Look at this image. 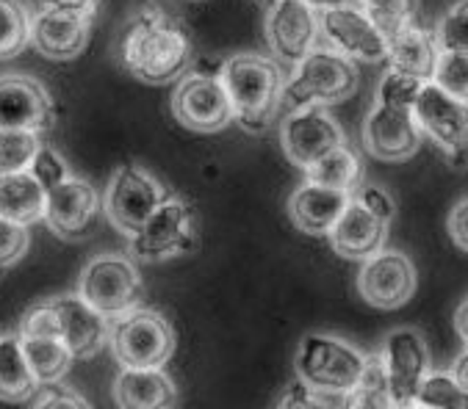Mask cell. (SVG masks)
<instances>
[{
	"instance_id": "cell-1",
	"label": "cell",
	"mask_w": 468,
	"mask_h": 409,
	"mask_svg": "<svg viewBox=\"0 0 468 409\" xmlns=\"http://www.w3.org/2000/svg\"><path fill=\"white\" fill-rule=\"evenodd\" d=\"M117 58L136 80L161 86L186 75L192 64V39L158 0H144L120 31Z\"/></svg>"
},
{
	"instance_id": "cell-2",
	"label": "cell",
	"mask_w": 468,
	"mask_h": 409,
	"mask_svg": "<svg viewBox=\"0 0 468 409\" xmlns=\"http://www.w3.org/2000/svg\"><path fill=\"white\" fill-rule=\"evenodd\" d=\"M219 78L233 106V120L247 133H263L280 111L286 80L280 67L258 53H233L222 61Z\"/></svg>"
},
{
	"instance_id": "cell-3",
	"label": "cell",
	"mask_w": 468,
	"mask_h": 409,
	"mask_svg": "<svg viewBox=\"0 0 468 409\" xmlns=\"http://www.w3.org/2000/svg\"><path fill=\"white\" fill-rule=\"evenodd\" d=\"M368 357L349 341L311 332L300 341L294 371L297 379L316 393H341L346 395L366 373Z\"/></svg>"
},
{
	"instance_id": "cell-4",
	"label": "cell",
	"mask_w": 468,
	"mask_h": 409,
	"mask_svg": "<svg viewBox=\"0 0 468 409\" xmlns=\"http://www.w3.org/2000/svg\"><path fill=\"white\" fill-rule=\"evenodd\" d=\"M357 91V67L330 45H319L300 67H294L292 78L286 80L283 102L292 111L311 109V106H335L349 100Z\"/></svg>"
},
{
	"instance_id": "cell-5",
	"label": "cell",
	"mask_w": 468,
	"mask_h": 409,
	"mask_svg": "<svg viewBox=\"0 0 468 409\" xmlns=\"http://www.w3.org/2000/svg\"><path fill=\"white\" fill-rule=\"evenodd\" d=\"M89 307H95L101 316L109 321H117L142 307L144 285L139 277V268L125 255H95L78 277L75 290Z\"/></svg>"
},
{
	"instance_id": "cell-6",
	"label": "cell",
	"mask_w": 468,
	"mask_h": 409,
	"mask_svg": "<svg viewBox=\"0 0 468 409\" xmlns=\"http://www.w3.org/2000/svg\"><path fill=\"white\" fill-rule=\"evenodd\" d=\"M169 196L172 194L147 169L136 163H122L114 169L103 191V214L109 216L112 227L131 241L142 233V227Z\"/></svg>"
},
{
	"instance_id": "cell-7",
	"label": "cell",
	"mask_w": 468,
	"mask_h": 409,
	"mask_svg": "<svg viewBox=\"0 0 468 409\" xmlns=\"http://www.w3.org/2000/svg\"><path fill=\"white\" fill-rule=\"evenodd\" d=\"M109 346L122 368H164L175 354V330L164 313L139 307L112 321Z\"/></svg>"
},
{
	"instance_id": "cell-8",
	"label": "cell",
	"mask_w": 468,
	"mask_h": 409,
	"mask_svg": "<svg viewBox=\"0 0 468 409\" xmlns=\"http://www.w3.org/2000/svg\"><path fill=\"white\" fill-rule=\"evenodd\" d=\"M413 114L424 136L443 152L446 163L457 172L468 169V102L427 83Z\"/></svg>"
},
{
	"instance_id": "cell-9",
	"label": "cell",
	"mask_w": 468,
	"mask_h": 409,
	"mask_svg": "<svg viewBox=\"0 0 468 409\" xmlns=\"http://www.w3.org/2000/svg\"><path fill=\"white\" fill-rule=\"evenodd\" d=\"M172 114L195 133H219L236 122L219 72H186L172 91Z\"/></svg>"
},
{
	"instance_id": "cell-10",
	"label": "cell",
	"mask_w": 468,
	"mask_h": 409,
	"mask_svg": "<svg viewBox=\"0 0 468 409\" xmlns=\"http://www.w3.org/2000/svg\"><path fill=\"white\" fill-rule=\"evenodd\" d=\"M197 246V219L189 202L180 196H169L153 219L142 227L136 238H131V255L144 263L169 260L186 255Z\"/></svg>"
},
{
	"instance_id": "cell-11",
	"label": "cell",
	"mask_w": 468,
	"mask_h": 409,
	"mask_svg": "<svg viewBox=\"0 0 468 409\" xmlns=\"http://www.w3.org/2000/svg\"><path fill=\"white\" fill-rule=\"evenodd\" d=\"M266 45L271 56L283 64L300 67L316 47L322 23L316 9H311L303 0H277L266 15Z\"/></svg>"
},
{
	"instance_id": "cell-12",
	"label": "cell",
	"mask_w": 468,
	"mask_h": 409,
	"mask_svg": "<svg viewBox=\"0 0 468 409\" xmlns=\"http://www.w3.org/2000/svg\"><path fill=\"white\" fill-rule=\"evenodd\" d=\"M280 144H283L286 158L305 172L333 150L346 147V133L322 106H311L292 111L283 120V125H280Z\"/></svg>"
},
{
	"instance_id": "cell-13",
	"label": "cell",
	"mask_w": 468,
	"mask_h": 409,
	"mask_svg": "<svg viewBox=\"0 0 468 409\" xmlns=\"http://www.w3.org/2000/svg\"><path fill=\"white\" fill-rule=\"evenodd\" d=\"M416 266L397 249H383L368 257L357 271V293L366 304L378 310H397L416 293Z\"/></svg>"
},
{
	"instance_id": "cell-14",
	"label": "cell",
	"mask_w": 468,
	"mask_h": 409,
	"mask_svg": "<svg viewBox=\"0 0 468 409\" xmlns=\"http://www.w3.org/2000/svg\"><path fill=\"white\" fill-rule=\"evenodd\" d=\"M383 362L388 373V384L394 393V401L399 409H408L416 404L419 390L430 371V346L424 335L413 327H399L386 335L383 343Z\"/></svg>"
},
{
	"instance_id": "cell-15",
	"label": "cell",
	"mask_w": 468,
	"mask_h": 409,
	"mask_svg": "<svg viewBox=\"0 0 468 409\" xmlns=\"http://www.w3.org/2000/svg\"><path fill=\"white\" fill-rule=\"evenodd\" d=\"M322 37L349 61L380 64L388 58V39L360 6H338L319 15Z\"/></svg>"
},
{
	"instance_id": "cell-16",
	"label": "cell",
	"mask_w": 468,
	"mask_h": 409,
	"mask_svg": "<svg viewBox=\"0 0 468 409\" xmlns=\"http://www.w3.org/2000/svg\"><path fill=\"white\" fill-rule=\"evenodd\" d=\"M0 125L20 131H50L56 125V102L48 86L34 75L6 72L0 78Z\"/></svg>"
},
{
	"instance_id": "cell-17",
	"label": "cell",
	"mask_w": 468,
	"mask_h": 409,
	"mask_svg": "<svg viewBox=\"0 0 468 409\" xmlns=\"http://www.w3.org/2000/svg\"><path fill=\"white\" fill-rule=\"evenodd\" d=\"M421 142H424V131L413 111L388 109L374 102V109L363 122V147L368 155H374L378 161L399 163L413 158Z\"/></svg>"
},
{
	"instance_id": "cell-18",
	"label": "cell",
	"mask_w": 468,
	"mask_h": 409,
	"mask_svg": "<svg viewBox=\"0 0 468 409\" xmlns=\"http://www.w3.org/2000/svg\"><path fill=\"white\" fill-rule=\"evenodd\" d=\"M103 208V199L98 188L83 177H69L58 188L48 191V216L45 225L58 238H83L91 225L98 222V214Z\"/></svg>"
},
{
	"instance_id": "cell-19",
	"label": "cell",
	"mask_w": 468,
	"mask_h": 409,
	"mask_svg": "<svg viewBox=\"0 0 468 409\" xmlns=\"http://www.w3.org/2000/svg\"><path fill=\"white\" fill-rule=\"evenodd\" d=\"M61 324V338L75 360H91L112 338V321L89 307L78 293H61L50 299Z\"/></svg>"
},
{
	"instance_id": "cell-20",
	"label": "cell",
	"mask_w": 468,
	"mask_h": 409,
	"mask_svg": "<svg viewBox=\"0 0 468 409\" xmlns=\"http://www.w3.org/2000/svg\"><path fill=\"white\" fill-rule=\"evenodd\" d=\"M327 238H330V246L335 249V255H341L346 260L366 263L368 257L386 249L388 222L380 219L378 214H371L357 196H352L349 208L344 211V216L338 219V225L333 227V233Z\"/></svg>"
},
{
	"instance_id": "cell-21",
	"label": "cell",
	"mask_w": 468,
	"mask_h": 409,
	"mask_svg": "<svg viewBox=\"0 0 468 409\" xmlns=\"http://www.w3.org/2000/svg\"><path fill=\"white\" fill-rule=\"evenodd\" d=\"M355 194L333 191L316 183H303L289 196V219L305 236H330Z\"/></svg>"
},
{
	"instance_id": "cell-22",
	"label": "cell",
	"mask_w": 468,
	"mask_h": 409,
	"mask_svg": "<svg viewBox=\"0 0 468 409\" xmlns=\"http://www.w3.org/2000/svg\"><path fill=\"white\" fill-rule=\"evenodd\" d=\"M91 20L75 17V15H58V12H39L34 15V34L31 47L50 58V61H72L83 53L89 42Z\"/></svg>"
},
{
	"instance_id": "cell-23",
	"label": "cell",
	"mask_w": 468,
	"mask_h": 409,
	"mask_svg": "<svg viewBox=\"0 0 468 409\" xmlns=\"http://www.w3.org/2000/svg\"><path fill=\"white\" fill-rule=\"evenodd\" d=\"M120 409H175L177 387L164 368H122L114 379Z\"/></svg>"
},
{
	"instance_id": "cell-24",
	"label": "cell",
	"mask_w": 468,
	"mask_h": 409,
	"mask_svg": "<svg viewBox=\"0 0 468 409\" xmlns=\"http://www.w3.org/2000/svg\"><path fill=\"white\" fill-rule=\"evenodd\" d=\"M388 39V67L402 69L408 75H416L427 83H432L438 58H441V47L435 39V31L430 34L427 28H421L416 20L408 23L405 28H399L397 34L386 37Z\"/></svg>"
},
{
	"instance_id": "cell-25",
	"label": "cell",
	"mask_w": 468,
	"mask_h": 409,
	"mask_svg": "<svg viewBox=\"0 0 468 409\" xmlns=\"http://www.w3.org/2000/svg\"><path fill=\"white\" fill-rule=\"evenodd\" d=\"M48 216V191L34 172H15L0 177V219L23 227L39 225Z\"/></svg>"
},
{
	"instance_id": "cell-26",
	"label": "cell",
	"mask_w": 468,
	"mask_h": 409,
	"mask_svg": "<svg viewBox=\"0 0 468 409\" xmlns=\"http://www.w3.org/2000/svg\"><path fill=\"white\" fill-rule=\"evenodd\" d=\"M39 390V382L23 351L17 332H4L0 338V395L6 404H23Z\"/></svg>"
},
{
	"instance_id": "cell-27",
	"label": "cell",
	"mask_w": 468,
	"mask_h": 409,
	"mask_svg": "<svg viewBox=\"0 0 468 409\" xmlns=\"http://www.w3.org/2000/svg\"><path fill=\"white\" fill-rule=\"evenodd\" d=\"M20 341H23V351L28 357V365H31V371L42 387L58 384L67 376L75 354L69 351L64 338L39 335V338H20Z\"/></svg>"
},
{
	"instance_id": "cell-28",
	"label": "cell",
	"mask_w": 468,
	"mask_h": 409,
	"mask_svg": "<svg viewBox=\"0 0 468 409\" xmlns=\"http://www.w3.org/2000/svg\"><path fill=\"white\" fill-rule=\"evenodd\" d=\"M305 180L316 183V185H324V188H333V191L355 194L363 185V169H360V161H357L355 150L338 147L330 155H324L319 163L305 169Z\"/></svg>"
},
{
	"instance_id": "cell-29",
	"label": "cell",
	"mask_w": 468,
	"mask_h": 409,
	"mask_svg": "<svg viewBox=\"0 0 468 409\" xmlns=\"http://www.w3.org/2000/svg\"><path fill=\"white\" fill-rule=\"evenodd\" d=\"M341 409H399L388 384L383 354L368 357L363 379L341 398Z\"/></svg>"
},
{
	"instance_id": "cell-30",
	"label": "cell",
	"mask_w": 468,
	"mask_h": 409,
	"mask_svg": "<svg viewBox=\"0 0 468 409\" xmlns=\"http://www.w3.org/2000/svg\"><path fill=\"white\" fill-rule=\"evenodd\" d=\"M34 17L20 0H0V56L6 61L31 45Z\"/></svg>"
},
{
	"instance_id": "cell-31",
	"label": "cell",
	"mask_w": 468,
	"mask_h": 409,
	"mask_svg": "<svg viewBox=\"0 0 468 409\" xmlns=\"http://www.w3.org/2000/svg\"><path fill=\"white\" fill-rule=\"evenodd\" d=\"M42 150L39 133L20 128H0V172H31L37 155Z\"/></svg>"
},
{
	"instance_id": "cell-32",
	"label": "cell",
	"mask_w": 468,
	"mask_h": 409,
	"mask_svg": "<svg viewBox=\"0 0 468 409\" xmlns=\"http://www.w3.org/2000/svg\"><path fill=\"white\" fill-rule=\"evenodd\" d=\"M427 80L408 75L402 69L388 67L378 83V94H374V102L378 106H388V109H405V111H416V102L424 91Z\"/></svg>"
},
{
	"instance_id": "cell-33",
	"label": "cell",
	"mask_w": 468,
	"mask_h": 409,
	"mask_svg": "<svg viewBox=\"0 0 468 409\" xmlns=\"http://www.w3.org/2000/svg\"><path fill=\"white\" fill-rule=\"evenodd\" d=\"M355 6H360L374 20V26L391 37L416 20L419 0H355Z\"/></svg>"
},
{
	"instance_id": "cell-34",
	"label": "cell",
	"mask_w": 468,
	"mask_h": 409,
	"mask_svg": "<svg viewBox=\"0 0 468 409\" xmlns=\"http://www.w3.org/2000/svg\"><path fill=\"white\" fill-rule=\"evenodd\" d=\"M416 404L427 409H468V390L452 373H430L419 390Z\"/></svg>"
},
{
	"instance_id": "cell-35",
	"label": "cell",
	"mask_w": 468,
	"mask_h": 409,
	"mask_svg": "<svg viewBox=\"0 0 468 409\" xmlns=\"http://www.w3.org/2000/svg\"><path fill=\"white\" fill-rule=\"evenodd\" d=\"M441 53H468V0H457L435 26Z\"/></svg>"
},
{
	"instance_id": "cell-36",
	"label": "cell",
	"mask_w": 468,
	"mask_h": 409,
	"mask_svg": "<svg viewBox=\"0 0 468 409\" xmlns=\"http://www.w3.org/2000/svg\"><path fill=\"white\" fill-rule=\"evenodd\" d=\"M432 83L446 94L468 102V53H441Z\"/></svg>"
},
{
	"instance_id": "cell-37",
	"label": "cell",
	"mask_w": 468,
	"mask_h": 409,
	"mask_svg": "<svg viewBox=\"0 0 468 409\" xmlns=\"http://www.w3.org/2000/svg\"><path fill=\"white\" fill-rule=\"evenodd\" d=\"M20 338H39V335H56L61 338V324H58V316L53 310L50 299L45 301H37L34 307L23 313L20 319Z\"/></svg>"
},
{
	"instance_id": "cell-38",
	"label": "cell",
	"mask_w": 468,
	"mask_h": 409,
	"mask_svg": "<svg viewBox=\"0 0 468 409\" xmlns=\"http://www.w3.org/2000/svg\"><path fill=\"white\" fill-rule=\"evenodd\" d=\"M31 172H34V177L45 185V191H53V188H58L61 183H67V180L72 177L67 161H64L61 152H56L53 147H42V150H39V155H37Z\"/></svg>"
},
{
	"instance_id": "cell-39",
	"label": "cell",
	"mask_w": 468,
	"mask_h": 409,
	"mask_svg": "<svg viewBox=\"0 0 468 409\" xmlns=\"http://www.w3.org/2000/svg\"><path fill=\"white\" fill-rule=\"evenodd\" d=\"M31 246V236L28 227L15 225V222H4L0 219V257H4V266H15Z\"/></svg>"
},
{
	"instance_id": "cell-40",
	"label": "cell",
	"mask_w": 468,
	"mask_h": 409,
	"mask_svg": "<svg viewBox=\"0 0 468 409\" xmlns=\"http://www.w3.org/2000/svg\"><path fill=\"white\" fill-rule=\"evenodd\" d=\"M34 409H91V404L75 393L72 387H61V384H48L37 401H34Z\"/></svg>"
},
{
	"instance_id": "cell-41",
	"label": "cell",
	"mask_w": 468,
	"mask_h": 409,
	"mask_svg": "<svg viewBox=\"0 0 468 409\" xmlns=\"http://www.w3.org/2000/svg\"><path fill=\"white\" fill-rule=\"evenodd\" d=\"M277 409H333V406L322 398V393H316L314 387H308L297 379L294 384H289Z\"/></svg>"
},
{
	"instance_id": "cell-42",
	"label": "cell",
	"mask_w": 468,
	"mask_h": 409,
	"mask_svg": "<svg viewBox=\"0 0 468 409\" xmlns=\"http://www.w3.org/2000/svg\"><path fill=\"white\" fill-rule=\"evenodd\" d=\"M355 196L366 204V208H368L371 214H378V216L386 219V222H391L394 214H397L394 199H391L383 188H378V185H366V183H363V185L355 191Z\"/></svg>"
},
{
	"instance_id": "cell-43",
	"label": "cell",
	"mask_w": 468,
	"mask_h": 409,
	"mask_svg": "<svg viewBox=\"0 0 468 409\" xmlns=\"http://www.w3.org/2000/svg\"><path fill=\"white\" fill-rule=\"evenodd\" d=\"M446 230L452 236V244L457 249L468 252V196H463L452 204V214L446 219Z\"/></svg>"
},
{
	"instance_id": "cell-44",
	"label": "cell",
	"mask_w": 468,
	"mask_h": 409,
	"mask_svg": "<svg viewBox=\"0 0 468 409\" xmlns=\"http://www.w3.org/2000/svg\"><path fill=\"white\" fill-rule=\"evenodd\" d=\"M45 12H58V15H75V17H95L101 9V0H39Z\"/></svg>"
},
{
	"instance_id": "cell-45",
	"label": "cell",
	"mask_w": 468,
	"mask_h": 409,
	"mask_svg": "<svg viewBox=\"0 0 468 409\" xmlns=\"http://www.w3.org/2000/svg\"><path fill=\"white\" fill-rule=\"evenodd\" d=\"M454 330L463 338V343L468 346V296L457 304V310H454Z\"/></svg>"
},
{
	"instance_id": "cell-46",
	"label": "cell",
	"mask_w": 468,
	"mask_h": 409,
	"mask_svg": "<svg viewBox=\"0 0 468 409\" xmlns=\"http://www.w3.org/2000/svg\"><path fill=\"white\" fill-rule=\"evenodd\" d=\"M449 373L457 379V384H463L468 390V346L457 354V360L452 362V371Z\"/></svg>"
},
{
	"instance_id": "cell-47",
	"label": "cell",
	"mask_w": 468,
	"mask_h": 409,
	"mask_svg": "<svg viewBox=\"0 0 468 409\" xmlns=\"http://www.w3.org/2000/svg\"><path fill=\"white\" fill-rule=\"evenodd\" d=\"M311 9L316 12H330V9H338V6H346V0H303Z\"/></svg>"
},
{
	"instance_id": "cell-48",
	"label": "cell",
	"mask_w": 468,
	"mask_h": 409,
	"mask_svg": "<svg viewBox=\"0 0 468 409\" xmlns=\"http://www.w3.org/2000/svg\"><path fill=\"white\" fill-rule=\"evenodd\" d=\"M258 4H263V6H266V9H271V6H274V4H277V0H258Z\"/></svg>"
},
{
	"instance_id": "cell-49",
	"label": "cell",
	"mask_w": 468,
	"mask_h": 409,
	"mask_svg": "<svg viewBox=\"0 0 468 409\" xmlns=\"http://www.w3.org/2000/svg\"><path fill=\"white\" fill-rule=\"evenodd\" d=\"M408 409H427V406H421V404H413V406H408Z\"/></svg>"
}]
</instances>
